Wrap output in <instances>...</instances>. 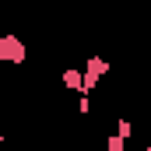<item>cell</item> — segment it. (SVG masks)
<instances>
[{"mask_svg":"<svg viewBox=\"0 0 151 151\" xmlns=\"http://www.w3.org/2000/svg\"><path fill=\"white\" fill-rule=\"evenodd\" d=\"M25 60H28V46H25V39L11 35V32H0V63L21 67Z\"/></svg>","mask_w":151,"mask_h":151,"instance_id":"cell-1","label":"cell"},{"mask_svg":"<svg viewBox=\"0 0 151 151\" xmlns=\"http://www.w3.org/2000/svg\"><path fill=\"white\" fill-rule=\"evenodd\" d=\"M106 74H109V60H106V56H88V60H84V91L91 95Z\"/></svg>","mask_w":151,"mask_h":151,"instance_id":"cell-2","label":"cell"},{"mask_svg":"<svg viewBox=\"0 0 151 151\" xmlns=\"http://www.w3.org/2000/svg\"><path fill=\"white\" fill-rule=\"evenodd\" d=\"M60 84H63V88H67V91H84V70H81V67H67V70H63V74H60Z\"/></svg>","mask_w":151,"mask_h":151,"instance_id":"cell-3","label":"cell"},{"mask_svg":"<svg viewBox=\"0 0 151 151\" xmlns=\"http://www.w3.org/2000/svg\"><path fill=\"white\" fill-rule=\"evenodd\" d=\"M106 148H109V151H127V137H123V134H109Z\"/></svg>","mask_w":151,"mask_h":151,"instance_id":"cell-4","label":"cell"},{"mask_svg":"<svg viewBox=\"0 0 151 151\" xmlns=\"http://www.w3.org/2000/svg\"><path fill=\"white\" fill-rule=\"evenodd\" d=\"M116 134H123V137L130 141V137H134V123H127V119H119V123H116Z\"/></svg>","mask_w":151,"mask_h":151,"instance_id":"cell-5","label":"cell"},{"mask_svg":"<svg viewBox=\"0 0 151 151\" xmlns=\"http://www.w3.org/2000/svg\"><path fill=\"white\" fill-rule=\"evenodd\" d=\"M0 144H4V130H0Z\"/></svg>","mask_w":151,"mask_h":151,"instance_id":"cell-6","label":"cell"}]
</instances>
